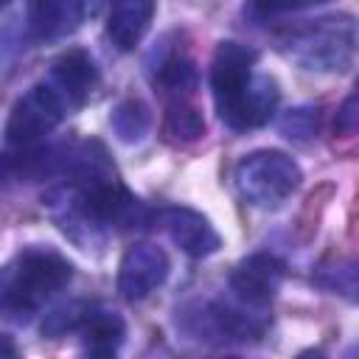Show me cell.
<instances>
[{"instance_id":"7c38bea8","label":"cell","mask_w":359,"mask_h":359,"mask_svg":"<svg viewBox=\"0 0 359 359\" xmlns=\"http://www.w3.org/2000/svg\"><path fill=\"white\" fill-rule=\"evenodd\" d=\"M154 17V0H109L107 36L118 50H132L146 36Z\"/></svg>"},{"instance_id":"ffe728a7","label":"cell","mask_w":359,"mask_h":359,"mask_svg":"<svg viewBox=\"0 0 359 359\" xmlns=\"http://www.w3.org/2000/svg\"><path fill=\"white\" fill-rule=\"evenodd\" d=\"M328 0H252V6L261 14H286V11H300L311 6H323Z\"/></svg>"},{"instance_id":"52a82bcc","label":"cell","mask_w":359,"mask_h":359,"mask_svg":"<svg viewBox=\"0 0 359 359\" xmlns=\"http://www.w3.org/2000/svg\"><path fill=\"white\" fill-rule=\"evenodd\" d=\"M154 222L165 230V236L191 258H208L222 247V236L216 233V227L208 222V216H202L199 210L191 208H163L157 210Z\"/></svg>"},{"instance_id":"8992f818","label":"cell","mask_w":359,"mask_h":359,"mask_svg":"<svg viewBox=\"0 0 359 359\" xmlns=\"http://www.w3.org/2000/svg\"><path fill=\"white\" fill-rule=\"evenodd\" d=\"M168 255L157 244H135L123 252L118 266V292L126 300H143L168 278Z\"/></svg>"},{"instance_id":"e0dca14e","label":"cell","mask_w":359,"mask_h":359,"mask_svg":"<svg viewBox=\"0 0 359 359\" xmlns=\"http://www.w3.org/2000/svg\"><path fill=\"white\" fill-rule=\"evenodd\" d=\"M165 132L180 140V143H191V140H199L205 135V118L196 107L191 104H174L165 115Z\"/></svg>"},{"instance_id":"5bb4252c","label":"cell","mask_w":359,"mask_h":359,"mask_svg":"<svg viewBox=\"0 0 359 359\" xmlns=\"http://www.w3.org/2000/svg\"><path fill=\"white\" fill-rule=\"evenodd\" d=\"M81 11L79 0H31V28L42 39L59 36L76 25Z\"/></svg>"},{"instance_id":"7a4b0ae2","label":"cell","mask_w":359,"mask_h":359,"mask_svg":"<svg viewBox=\"0 0 359 359\" xmlns=\"http://www.w3.org/2000/svg\"><path fill=\"white\" fill-rule=\"evenodd\" d=\"M278 48L306 70H348L356 53V22L348 14L306 20L280 31Z\"/></svg>"},{"instance_id":"8fae6325","label":"cell","mask_w":359,"mask_h":359,"mask_svg":"<svg viewBox=\"0 0 359 359\" xmlns=\"http://www.w3.org/2000/svg\"><path fill=\"white\" fill-rule=\"evenodd\" d=\"M50 90L65 101V107H79L90 98V93L98 84V70L95 62L84 53V50H70L65 56H59L50 67V79H48Z\"/></svg>"},{"instance_id":"44dd1931","label":"cell","mask_w":359,"mask_h":359,"mask_svg":"<svg viewBox=\"0 0 359 359\" xmlns=\"http://www.w3.org/2000/svg\"><path fill=\"white\" fill-rule=\"evenodd\" d=\"M356 126H359V112H356V93H351L345 101H342V107H339V112H337V121H334V129L339 132V135H353L356 132Z\"/></svg>"},{"instance_id":"7402d4cb","label":"cell","mask_w":359,"mask_h":359,"mask_svg":"<svg viewBox=\"0 0 359 359\" xmlns=\"http://www.w3.org/2000/svg\"><path fill=\"white\" fill-rule=\"evenodd\" d=\"M14 353H17V345L11 342V337L0 334V359H3V356H14Z\"/></svg>"},{"instance_id":"603a6c76","label":"cell","mask_w":359,"mask_h":359,"mask_svg":"<svg viewBox=\"0 0 359 359\" xmlns=\"http://www.w3.org/2000/svg\"><path fill=\"white\" fill-rule=\"evenodd\" d=\"M8 3H11V0H0V8H6V6H8Z\"/></svg>"},{"instance_id":"4fadbf2b","label":"cell","mask_w":359,"mask_h":359,"mask_svg":"<svg viewBox=\"0 0 359 359\" xmlns=\"http://www.w3.org/2000/svg\"><path fill=\"white\" fill-rule=\"evenodd\" d=\"M81 339H84V348L95 356H112L121 342H123V334H126V325L121 320V314L115 311H107V309H98V306H90L81 325Z\"/></svg>"},{"instance_id":"6da1fadb","label":"cell","mask_w":359,"mask_h":359,"mask_svg":"<svg viewBox=\"0 0 359 359\" xmlns=\"http://www.w3.org/2000/svg\"><path fill=\"white\" fill-rule=\"evenodd\" d=\"M73 278V266L56 250L31 247L0 269V317L25 323Z\"/></svg>"},{"instance_id":"30bf717a","label":"cell","mask_w":359,"mask_h":359,"mask_svg":"<svg viewBox=\"0 0 359 359\" xmlns=\"http://www.w3.org/2000/svg\"><path fill=\"white\" fill-rule=\"evenodd\" d=\"M255 59H258V53L238 42H222L216 48L213 65H210V90H213L216 112H222L241 93V87L252 76Z\"/></svg>"},{"instance_id":"3957f363","label":"cell","mask_w":359,"mask_h":359,"mask_svg":"<svg viewBox=\"0 0 359 359\" xmlns=\"http://www.w3.org/2000/svg\"><path fill=\"white\" fill-rule=\"evenodd\" d=\"M303 180L300 165L278 149H258L236 165V188L255 208H275L289 199Z\"/></svg>"},{"instance_id":"d6986e66","label":"cell","mask_w":359,"mask_h":359,"mask_svg":"<svg viewBox=\"0 0 359 359\" xmlns=\"http://www.w3.org/2000/svg\"><path fill=\"white\" fill-rule=\"evenodd\" d=\"M280 135L294 140V143H309L314 135H317V109L311 107H297V109H289L283 118H280Z\"/></svg>"},{"instance_id":"ba28073f","label":"cell","mask_w":359,"mask_h":359,"mask_svg":"<svg viewBox=\"0 0 359 359\" xmlns=\"http://www.w3.org/2000/svg\"><path fill=\"white\" fill-rule=\"evenodd\" d=\"M283 278H286V266L280 258H275L269 252H252L233 269L230 289L236 292V297L241 303L261 309L278 294Z\"/></svg>"},{"instance_id":"2e32d148","label":"cell","mask_w":359,"mask_h":359,"mask_svg":"<svg viewBox=\"0 0 359 359\" xmlns=\"http://www.w3.org/2000/svg\"><path fill=\"white\" fill-rule=\"evenodd\" d=\"M154 79L168 93H188L196 84V70H194V62L182 50H174V53H168V56L160 59Z\"/></svg>"},{"instance_id":"ac0fdd59","label":"cell","mask_w":359,"mask_h":359,"mask_svg":"<svg viewBox=\"0 0 359 359\" xmlns=\"http://www.w3.org/2000/svg\"><path fill=\"white\" fill-rule=\"evenodd\" d=\"M87 309H90V303H84V300H73V303H67V306L53 309V311L45 314V320H42V334H48V337H62V334H67V331H79V325H81Z\"/></svg>"},{"instance_id":"277c9868","label":"cell","mask_w":359,"mask_h":359,"mask_svg":"<svg viewBox=\"0 0 359 359\" xmlns=\"http://www.w3.org/2000/svg\"><path fill=\"white\" fill-rule=\"evenodd\" d=\"M65 112H67L65 101L50 90L48 81L34 84L11 107V115L6 123V140L17 149H31L59 126Z\"/></svg>"},{"instance_id":"5b68a950","label":"cell","mask_w":359,"mask_h":359,"mask_svg":"<svg viewBox=\"0 0 359 359\" xmlns=\"http://www.w3.org/2000/svg\"><path fill=\"white\" fill-rule=\"evenodd\" d=\"M180 323L188 334L205 342H244L264 334L266 320L258 314H247L244 309L227 303H196L182 309Z\"/></svg>"},{"instance_id":"9a60e30c","label":"cell","mask_w":359,"mask_h":359,"mask_svg":"<svg viewBox=\"0 0 359 359\" xmlns=\"http://www.w3.org/2000/svg\"><path fill=\"white\" fill-rule=\"evenodd\" d=\"M109 123H112V132L118 135V140L135 143V140H140L146 135V129L151 123L149 107L143 101H137V98H129V101H123V104L115 107Z\"/></svg>"},{"instance_id":"9c48e42d","label":"cell","mask_w":359,"mask_h":359,"mask_svg":"<svg viewBox=\"0 0 359 359\" xmlns=\"http://www.w3.org/2000/svg\"><path fill=\"white\" fill-rule=\"evenodd\" d=\"M278 84L272 76L266 73H255L247 79V84L241 87V93L219 112V118L233 126V129H255V126H264L275 107H278Z\"/></svg>"}]
</instances>
